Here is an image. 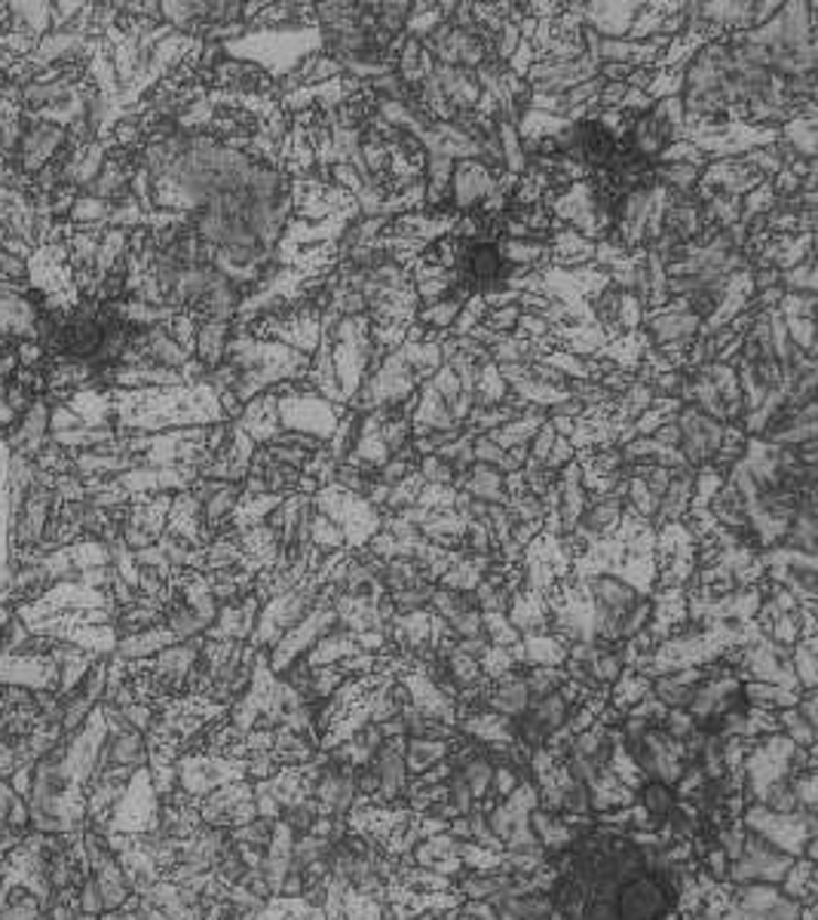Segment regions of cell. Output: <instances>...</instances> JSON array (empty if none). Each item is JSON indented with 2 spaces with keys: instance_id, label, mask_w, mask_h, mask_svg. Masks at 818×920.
Here are the masks:
<instances>
[{
  "instance_id": "6da1fadb",
  "label": "cell",
  "mask_w": 818,
  "mask_h": 920,
  "mask_svg": "<svg viewBox=\"0 0 818 920\" xmlns=\"http://www.w3.org/2000/svg\"><path fill=\"white\" fill-rule=\"evenodd\" d=\"M674 424L681 430L678 452L683 454L687 467L693 469L711 464L714 454L721 452L723 440H726V424L702 414L693 405H681V412L674 414Z\"/></svg>"
},
{
  "instance_id": "7a4b0ae2",
  "label": "cell",
  "mask_w": 818,
  "mask_h": 920,
  "mask_svg": "<svg viewBox=\"0 0 818 920\" xmlns=\"http://www.w3.org/2000/svg\"><path fill=\"white\" fill-rule=\"evenodd\" d=\"M497 191H500V179L493 176L488 166L478 163V160H457L454 169H450L448 207L457 215L478 212Z\"/></svg>"
},
{
  "instance_id": "3957f363",
  "label": "cell",
  "mask_w": 818,
  "mask_h": 920,
  "mask_svg": "<svg viewBox=\"0 0 818 920\" xmlns=\"http://www.w3.org/2000/svg\"><path fill=\"white\" fill-rule=\"evenodd\" d=\"M233 335V322L219 319H196V341H193V359L205 366V371L219 369L227 353V341Z\"/></svg>"
},
{
  "instance_id": "277c9868",
  "label": "cell",
  "mask_w": 818,
  "mask_h": 920,
  "mask_svg": "<svg viewBox=\"0 0 818 920\" xmlns=\"http://www.w3.org/2000/svg\"><path fill=\"white\" fill-rule=\"evenodd\" d=\"M46 906L34 893H28L22 884H10L0 899V920H43Z\"/></svg>"
},
{
  "instance_id": "5b68a950",
  "label": "cell",
  "mask_w": 818,
  "mask_h": 920,
  "mask_svg": "<svg viewBox=\"0 0 818 920\" xmlns=\"http://www.w3.org/2000/svg\"><path fill=\"white\" fill-rule=\"evenodd\" d=\"M543 424H545V414H521V417H516V421H509V424H503V426H497V430L485 433V436L509 452V448H516V445H528V442L533 440V433H537Z\"/></svg>"
},
{
  "instance_id": "8992f818",
  "label": "cell",
  "mask_w": 818,
  "mask_h": 920,
  "mask_svg": "<svg viewBox=\"0 0 818 920\" xmlns=\"http://www.w3.org/2000/svg\"><path fill=\"white\" fill-rule=\"evenodd\" d=\"M371 15H374V28L390 34V38H399L405 34L408 28V15H411V3H369Z\"/></svg>"
},
{
  "instance_id": "52a82bcc",
  "label": "cell",
  "mask_w": 818,
  "mask_h": 920,
  "mask_svg": "<svg viewBox=\"0 0 818 920\" xmlns=\"http://www.w3.org/2000/svg\"><path fill=\"white\" fill-rule=\"evenodd\" d=\"M307 537H310V547L319 552L347 550V537H343L341 528L331 522L328 516L316 512V509H314V519H310V531H307Z\"/></svg>"
},
{
  "instance_id": "ba28073f",
  "label": "cell",
  "mask_w": 818,
  "mask_h": 920,
  "mask_svg": "<svg viewBox=\"0 0 818 920\" xmlns=\"http://www.w3.org/2000/svg\"><path fill=\"white\" fill-rule=\"evenodd\" d=\"M782 289L816 295L818 292L816 258H806L804 264H797V267H792V271H785V274H782Z\"/></svg>"
},
{
  "instance_id": "9c48e42d",
  "label": "cell",
  "mask_w": 818,
  "mask_h": 920,
  "mask_svg": "<svg viewBox=\"0 0 818 920\" xmlns=\"http://www.w3.org/2000/svg\"><path fill=\"white\" fill-rule=\"evenodd\" d=\"M417 473H421L423 485H442V488H450V485H454V469H450L448 464H442L436 454L421 457Z\"/></svg>"
},
{
  "instance_id": "30bf717a",
  "label": "cell",
  "mask_w": 818,
  "mask_h": 920,
  "mask_svg": "<svg viewBox=\"0 0 818 920\" xmlns=\"http://www.w3.org/2000/svg\"><path fill=\"white\" fill-rule=\"evenodd\" d=\"M426 384L433 387L438 396L445 399V405H450L454 399L464 393V390H460V378L454 374V369H450V366H442V369H438L436 374H433V378L426 381Z\"/></svg>"
},
{
  "instance_id": "8fae6325",
  "label": "cell",
  "mask_w": 818,
  "mask_h": 920,
  "mask_svg": "<svg viewBox=\"0 0 818 920\" xmlns=\"http://www.w3.org/2000/svg\"><path fill=\"white\" fill-rule=\"evenodd\" d=\"M533 62H537V53H533V46L528 41L519 43V50L506 59V71L512 74V77H519V81H524L528 77V71L533 68Z\"/></svg>"
},
{
  "instance_id": "7c38bea8",
  "label": "cell",
  "mask_w": 818,
  "mask_h": 920,
  "mask_svg": "<svg viewBox=\"0 0 818 920\" xmlns=\"http://www.w3.org/2000/svg\"><path fill=\"white\" fill-rule=\"evenodd\" d=\"M512 335H516V338H524V341H543V338L552 335V329H549V326H545L543 319H540L537 314H521L519 326H516Z\"/></svg>"
},
{
  "instance_id": "4fadbf2b",
  "label": "cell",
  "mask_w": 818,
  "mask_h": 920,
  "mask_svg": "<svg viewBox=\"0 0 818 920\" xmlns=\"http://www.w3.org/2000/svg\"><path fill=\"white\" fill-rule=\"evenodd\" d=\"M576 461V448H573L571 440H555V445H552V452H549V457H545V469H552V473H561V469L567 467V464H573Z\"/></svg>"
},
{
  "instance_id": "5bb4252c",
  "label": "cell",
  "mask_w": 818,
  "mask_h": 920,
  "mask_svg": "<svg viewBox=\"0 0 818 920\" xmlns=\"http://www.w3.org/2000/svg\"><path fill=\"white\" fill-rule=\"evenodd\" d=\"M15 797H19V792L13 789V783H10V780H0V828H7V819H10Z\"/></svg>"
},
{
  "instance_id": "9a60e30c",
  "label": "cell",
  "mask_w": 818,
  "mask_h": 920,
  "mask_svg": "<svg viewBox=\"0 0 818 920\" xmlns=\"http://www.w3.org/2000/svg\"><path fill=\"white\" fill-rule=\"evenodd\" d=\"M650 440L659 442L662 448H678V442H681V430H678L674 421H666L662 426H656V433L650 436Z\"/></svg>"
},
{
  "instance_id": "2e32d148",
  "label": "cell",
  "mask_w": 818,
  "mask_h": 920,
  "mask_svg": "<svg viewBox=\"0 0 818 920\" xmlns=\"http://www.w3.org/2000/svg\"><path fill=\"white\" fill-rule=\"evenodd\" d=\"M794 457H797V464H800V467H818V440L794 445Z\"/></svg>"
}]
</instances>
